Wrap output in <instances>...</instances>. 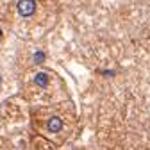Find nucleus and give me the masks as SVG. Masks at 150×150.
Returning a JSON list of instances; mask_svg holds the SVG:
<instances>
[{"label": "nucleus", "mask_w": 150, "mask_h": 150, "mask_svg": "<svg viewBox=\"0 0 150 150\" xmlns=\"http://www.w3.org/2000/svg\"><path fill=\"white\" fill-rule=\"evenodd\" d=\"M36 7H38L36 0H18L16 4V11L22 18H30L36 13Z\"/></svg>", "instance_id": "1"}, {"label": "nucleus", "mask_w": 150, "mask_h": 150, "mask_svg": "<svg viewBox=\"0 0 150 150\" xmlns=\"http://www.w3.org/2000/svg\"><path fill=\"white\" fill-rule=\"evenodd\" d=\"M63 120L59 118V116H52L48 122H47V130H48V132H61V129H63Z\"/></svg>", "instance_id": "2"}, {"label": "nucleus", "mask_w": 150, "mask_h": 150, "mask_svg": "<svg viewBox=\"0 0 150 150\" xmlns=\"http://www.w3.org/2000/svg\"><path fill=\"white\" fill-rule=\"evenodd\" d=\"M50 82V77H48V73L45 71H38L36 73V77H34V84L36 86H40V88H47Z\"/></svg>", "instance_id": "3"}, {"label": "nucleus", "mask_w": 150, "mask_h": 150, "mask_svg": "<svg viewBox=\"0 0 150 150\" xmlns=\"http://www.w3.org/2000/svg\"><path fill=\"white\" fill-rule=\"evenodd\" d=\"M45 59H47V54H45L43 50H38V52H34V55H32V61H34L36 64L45 63Z\"/></svg>", "instance_id": "4"}, {"label": "nucleus", "mask_w": 150, "mask_h": 150, "mask_svg": "<svg viewBox=\"0 0 150 150\" xmlns=\"http://www.w3.org/2000/svg\"><path fill=\"white\" fill-rule=\"evenodd\" d=\"M0 40H2V29H0Z\"/></svg>", "instance_id": "5"}, {"label": "nucleus", "mask_w": 150, "mask_h": 150, "mask_svg": "<svg viewBox=\"0 0 150 150\" xmlns=\"http://www.w3.org/2000/svg\"><path fill=\"white\" fill-rule=\"evenodd\" d=\"M0 82H2V77H0Z\"/></svg>", "instance_id": "6"}]
</instances>
